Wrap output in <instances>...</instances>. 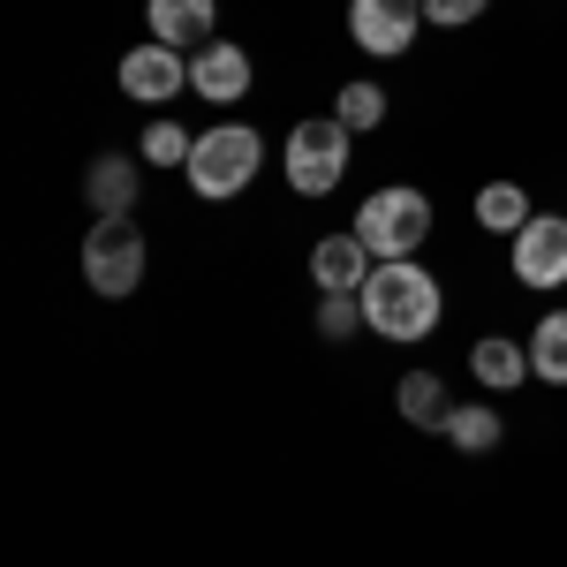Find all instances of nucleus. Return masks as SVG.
Here are the masks:
<instances>
[{"instance_id":"nucleus-1","label":"nucleus","mask_w":567,"mask_h":567,"mask_svg":"<svg viewBox=\"0 0 567 567\" xmlns=\"http://www.w3.org/2000/svg\"><path fill=\"white\" fill-rule=\"evenodd\" d=\"M363 296V326L379 333V341H424L439 326V280L424 272L416 258H386V265H371V280L355 288Z\"/></svg>"},{"instance_id":"nucleus-2","label":"nucleus","mask_w":567,"mask_h":567,"mask_svg":"<svg viewBox=\"0 0 567 567\" xmlns=\"http://www.w3.org/2000/svg\"><path fill=\"white\" fill-rule=\"evenodd\" d=\"M355 235H363V250L379 265L416 258V243L432 235V197H424V189H371L363 213H355Z\"/></svg>"},{"instance_id":"nucleus-3","label":"nucleus","mask_w":567,"mask_h":567,"mask_svg":"<svg viewBox=\"0 0 567 567\" xmlns=\"http://www.w3.org/2000/svg\"><path fill=\"white\" fill-rule=\"evenodd\" d=\"M265 167V136L243 130V122H227V130L197 136V152H189V189L197 197H243Z\"/></svg>"},{"instance_id":"nucleus-4","label":"nucleus","mask_w":567,"mask_h":567,"mask_svg":"<svg viewBox=\"0 0 567 567\" xmlns=\"http://www.w3.org/2000/svg\"><path fill=\"white\" fill-rule=\"evenodd\" d=\"M84 280L106 296V303H122V296L144 288V235L130 227V213L99 219V227L84 235Z\"/></svg>"},{"instance_id":"nucleus-5","label":"nucleus","mask_w":567,"mask_h":567,"mask_svg":"<svg viewBox=\"0 0 567 567\" xmlns=\"http://www.w3.org/2000/svg\"><path fill=\"white\" fill-rule=\"evenodd\" d=\"M349 136L333 114H318V122H296L288 130V182L303 189V197H326L333 182L349 175Z\"/></svg>"},{"instance_id":"nucleus-6","label":"nucleus","mask_w":567,"mask_h":567,"mask_svg":"<svg viewBox=\"0 0 567 567\" xmlns=\"http://www.w3.org/2000/svg\"><path fill=\"white\" fill-rule=\"evenodd\" d=\"M349 31H355L363 53L393 61V53H409L416 31H424V0H349Z\"/></svg>"},{"instance_id":"nucleus-7","label":"nucleus","mask_w":567,"mask_h":567,"mask_svg":"<svg viewBox=\"0 0 567 567\" xmlns=\"http://www.w3.org/2000/svg\"><path fill=\"white\" fill-rule=\"evenodd\" d=\"M515 280L523 288H560L567 280V219L529 213V227L515 235Z\"/></svg>"},{"instance_id":"nucleus-8","label":"nucleus","mask_w":567,"mask_h":567,"mask_svg":"<svg viewBox=\"0 0 567 567\" xmlns=\"http://www.w3.org/2000/svg\"><path fill=\"white\" fill-rule=\"evenodd\" d=\"M182 84H189V61H182L175 45L152 39V45H130V53H122V91L144 99V106H167Z\"/></svg>"},{"instance_id":"nucleus-9","label":"nucleus","mask_w":567,"mask_h":567,"mask_svg":"<svg viewBox=\"0 0 567 567\" xmlns=\"http://www.w3.org/2000/svg\"><path fill=\"white\" fill-rule=\"evenodd\" d=\"M371 250H363V235H326V243H318V250H310V280H318V288H326V296H355V288H363V280H371Z\"/></svg>"},{"instance_id":"nucleus-10","label":"nucleus","mask_w":567,"mask_h":567,"mask_svg":"<svg viewBox=\"0 0 567 567\" xmlns=\"http://www.w3.org/2000/svg\"><path fill=\"white\" fill-rule=\"evenodd\" d=\"M189 84L205 91V99H213V106H227V99H243V91H250V53H243V45H197V53H189Z\"/></svg>"},{"instance_id":"nucleus-11","label":"nucleus","mask_w":567,"mask_h":567,"mask_svg":"<svg viewBox=\"0 0 567 567\" xmlns=\"http://www.w3.org/2000/svg\"><path fill=\"white\" fill-rule=\"evenodd\" d=\"M144 16H152V39L175 53L213 45V0H144Z\"/></svg>"},{"instance_id":"nucleus-12","label":"nucleus","mask_w":567,"mask_h":567,"mask_svg":"<svg viewBox=\"0 0 567 567\" xmlns=\"http://www.w3.org/2000/svg\"><path fill=\"white\" fill-rule=\"evenodd\" d=\"M84 197H91V213H99V219H122L136 205V167H130V159H91Z\"/></svg>"},{"instance_id":"nucleus-13","label":"nucleus","mask_w":567,"mask_h":567,"mask_svg":"<svg viewBox=\"0 0 567 567\" xmlns=\"http://www.w3.org/2000/svg\"><path fill=\"white\" fill-rule=\"evenodd\" d=\"M470 371H477V386L507 393V386H523V379H529V349L492 333V341H477V349H470Z\"/></svg>"},{"instance_id":"nucleus-14","label":"nucleus","mask_w":567,"mask_h":567,"mask_svg":"<svg viewBox=\"0 0 567 567\" xmlns=\"http://www.w3.org/2000/svg\"><path fill=\"white\" fill-rule=\"evenodd\" d=\"M393 401H401V416H409V424H432V432H446V409H454V401H446V386H439L432 371H409Z\"/></svg>"},{"instance_id":"nucleus-15","label":"nucleus","mask_w":567,"mask_h":567,"mask_svg":"<svg viewBox=\"0 0 567 567\" xmlns=\"http://www.w3.org/2000/svg\"><path fill=\"white\" fill-rule=\"evenodd\" d=\"M477 219H484V227H499V235L515 243V235L529 227V197L515 189V182H484V189H477Z\"/></svg>"},{"instance_id":"nucleus-16","label":"nucleus","mask_w":567,"mask_h":567,"mask_svg":"<svg viewBox=\"0 0 567 567\" xmlns=\"http://www.w3.org/2000/svg\"><path fill=\"white\" fill-rule=\"evenodd\" d=\"M529 371L545 386H567V310H553L537 333H529Z\"/></svg>"},{"instance_id":"nucleus-17","label":"nucleus","mask_w":567,"mask_h":567,"mask_svg":"<svg viewBox=\"0 0 567 567\" xmlns=\"http://www.w3.org/2000/svg\"><path fill=\"white\" fill-rule=\"evenodd\" d=\"M499 432H507V424H499V409H470V401H462V409H446V439H454L462 454L499 446Z\"/></svg>"},{"instance_id":"nucleus-18","label":"nucleus","mask_w":567,"mask_h":567,"mask_svg":"<svg viewBox=\"0 0 567 567\" xmlns=\"http://www.w3.org/2000/svg\"><path fill=\"white\" fill-rule=\"evenodd\" d=\"M333 122H341V130H379V122H386V91L379 84H341Z\"/></svg>"},{"instance_id":"nucleus-19","label":"nucleus","mask_w":567,"mask_h":567,"mask_svg":"<svg viewBox=\"0 0 567 567\" xmlns=\"http://www.w3.org/2000/svg\"><path fill=\"white\" fill-rule=\"evenodd\" d=\"M189 152H197V136H182L175 122H152L144 130V159H159V167H189Z\"/></svg>"},{"instance_id":"nucleus-20","label":"nucleus","mask_w":567,"mask_h":567,"mask_svg":"<svg viewBox=\"0 0 567 567\" xmlns=\"http://www.w3.org/2000/svg\"><path fill=\"white\" fill-rule=\"evenodd\" d=\"M355 326H363V296H326V303H318V333H326V341H349Z\"/></svg>"},{"instance_id":"nucleus-21","label":"nucleus","mask_w":567,"mask_h":567,"mask_svg":"<svg viewBox=\"0 0 567 567\" xmlns=\"http://www.w3.org/2000/svg\"><path fill=\"white\" fill-rule=\"evenodd\" d=\"M492 0H424V23H446V31H462V23H477Z\"/></svg>"}]
</instances>
